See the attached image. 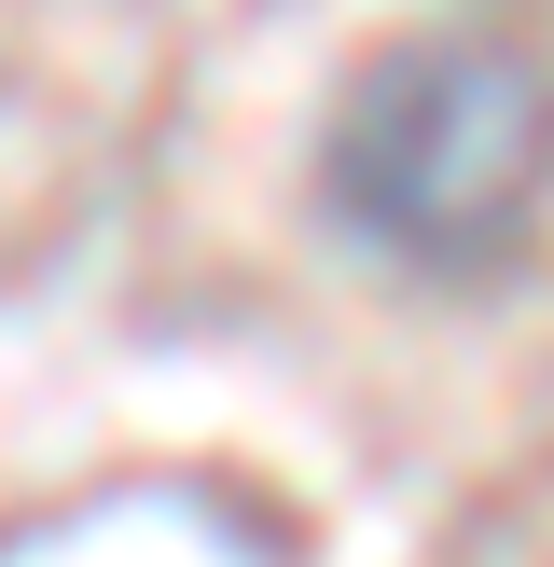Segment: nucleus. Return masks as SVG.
<instances>
[{"instance_id":"f257e3e1","label":"nucleus","mask_w":554,"mask_h":567,"mask_svg":"<svg viewBox=\"0 0 554 567\" xmlns=\"http://www.w3.org/2000/svg\"><path fill=\"white\" fill-rule=\"evenodd\" d=\"M554 194V70L485 28H416L360 55L319 125V208L416 277H485Z\"/></svg>"}]
</instances>
